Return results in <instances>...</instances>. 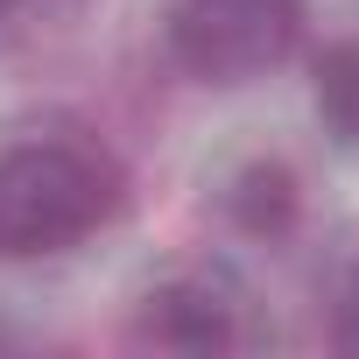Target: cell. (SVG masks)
Segmentation results:
<instances>
[{
    "label": "cell",
    "mask_w": 359,
    "mask_h": 359,
    "mask_svg": "<svg viewBox=\"0 0 359 359\" xmlns=\"http://www.w3.org/2000/svg\"><path fill=\"white\" fill-rule=\"evenodd\" d=\"M127 205V176L92 141H15L0 155V261H43L99 226H113Z\"/></svg>",
    "instance_id": "obj_1"
},
{
    "label": "cell",
    "mask_w": 359,
    "mask_h": 359,
    "mask_svg": "<svg viewBox=\"0 0 359 359\" xmlns=\"http://www.w3.org/2000/svg\"><path fill=\"white\" fill-rule=\"evenodd\" d=\"M303 43V0H169V57L205 85H247Z\"/></svg>",
    "instance_id": "obj_2"
},
{
    "label": "cell",
    "mask_w": 359,
    "mask_h": 359,
    "mask_svg": "<svg viewBox=\"0 0 359 359\" xmlns=\"http://www.w3.org/2000/svg\"><path fill=\"white\" fill-rule=\"evenodd\" d=\"M127 338L155 352H233L247 338V303L219 275H169L134 303Z\"/></svg>",
    "instance_id": "obj_3"
},
{
    "label": "cell",
    "mask_w": 359,
    "mask_h": 359,
    "mask_svg": "<svg viewBox=\"0 0 359 359\" xmlns=\"http://www.w3.org/2000/svg\"><path fill=\"white\" fill-rule=\"evenodd\" d=\"M219 205H226V219H233L240 233L282 240V233L296 226V212H303V184H296V169H289L282 155H254V162H240V169L226 176Z\"/></svg>",
    "instance_id": "obj_4"
},
{
    "label": "cell",
    "mask_w": 359,
    "mask_h": 359,
    "mask_svg": "<svg viewBox=\"0 0 359 359\" xmlns=\"http://www.w3.org/2000/svg\"><path fill=\"white\" fill-rule=\"evenodd\" d=\"M317 120L345 155H359V43H331L317 57Z\"/></svg>",
    "instance_id": "obj_5"
},
{
    "label": "cell",
    "mask_w": 359,
    "mask_h": 359,
    "mask_svg": "<svg viewBox=\"0 0 359 359\" xmlns=\"http://www.w3.org/2000/svg\"><path fill=\"white\" fill-rule=\"evenodd\" d=\"M331 345L359 352V240L338 254L331 268Z\"/></svg>",
    "instance_id": "obj_6"
},
{
    "label": "cell",
    "mask_w": 359,
    "mask_h": 359,
    "mask_svg": "<svg viewBox=\"0 0 359 359\" xmlns=\"http://www.w3.org/2000/svg\"><path fill=\"white\" fill-rule=\"evenodd\" d=\"M8 8H15V0H0V15H8Z\"/></svg>",
    "instance_id": "obj_7"
}]
</instances>
